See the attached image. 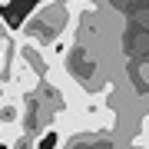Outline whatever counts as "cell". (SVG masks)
Listing matches in <instances>:
<instances>
[{
  "instance_id": "3",
  "label": "cell",
  "mask_w": 149,
  "mask_h": 149,
  "mask_svg": "<svg viewBox=\"0 0 149 149\" xmlns=\"http://www.w3.org/2000/svg\"><path fill=\"white\" fill-rule=\"evenodd\" d=\"M40 133H33V129H17V133L7 139V149H40Z\"/></svg>"
},
{
  "instance_id": "4",
  "label": "cell",
  "mask_w": 149,
  "mask_h": 149,
  "mask_svg": "<svg viewBox=\"0 0 149 149\" xmlns=\"http://www.w3.org/2000/svg\"><path fill=\"white\" fill-rule=\"evenodd\" d=\"M63 7H66L70 20H80L83 13H96V3H93V0H63Z\"/></svg>"
},
{
  "instance_id": "1",
  "label": "cell",
  "mask_w": 149,
  "mask_h": 149,
  "mask_svg": "<svg viewBox=\"0 0 149 149\" xmlns=\"http://www.w3.org/2000/svg\"><path fill=\"white\" fill-rule=\"evenodd\" d=\"M73 23H76V20H70L63 0H43L37 10L20 23V30H13V33H17V37H23V40L40 43V47H50V43H53L60 33H66Z\"/></svg>"
},
{
  "instance_id": "5",
  "label": "cell",
  "mask_w": 149,
  "mask_h": 149,
  "mask_svg": "<svg viewBox=\"0 0 149 149\" xmlns=\"http://www.w3.org/2000/svg\"><path fill=\"white\" fill-rule=\"evenodd\" d=\"M133 146L149 149V113H143V119H139V133L133 136Z\"/></svg>"
},
{
  "instance_id": "6",
  "label": "cell",
  "mask_w": 149,
  "mask_h": 149,
  "mask_svg": "<svg viewBox=\"0 0 149 149\" xmlns=\"http://www.w3.org/2000/svg\"><path fill=\"white\" fill-rule=\"evenodd\" d=\"M10 37H13V30L7 27V20H3V17H0V43H7Z\"/></svg>"
},
{
  "instance_id": "8",
  "label": "cell",
  "mask_w": 149,
  "mask_h": 149,
  "mask_svg": "<svg viewBox=\"0 0 149 149\" xmlns=\"http://www.w3.org/2000/svg\"><path fill=\"white\" fill-rule=\"evenodd\" d=\"M7 3H10V0H0V7H7Z\"/></svg>"
},
{
  "instance_id": "7",
  "label": "cell",
  "mask_w": 149,
  "mask_h": 149,
  "mask_svg": "<svg viewBox=\"0 0 149 149\" xmlns=\"http://www.w3.org/2000/svg\"><path fill=\"white\" fill-rule=\"evenodd\" d=\"M7 96V83H3V76H0V100Z\"/></svg>"
},
{
  "instance_id": "2",
  "label": "cell",
  "mask_w": 149,
  "mask_h": 149,
  "mask_svg": "<svg viewBox=\"0 0 149 149\" xmlns=\"http://www.w3.org/2000/svg\"><path fill=\"white\" fill-rule=\"evenodd\" d=\"M17 129H23V96L7 90V96L0 100V143H7Z\"/></svg>"
}]
</instances>
